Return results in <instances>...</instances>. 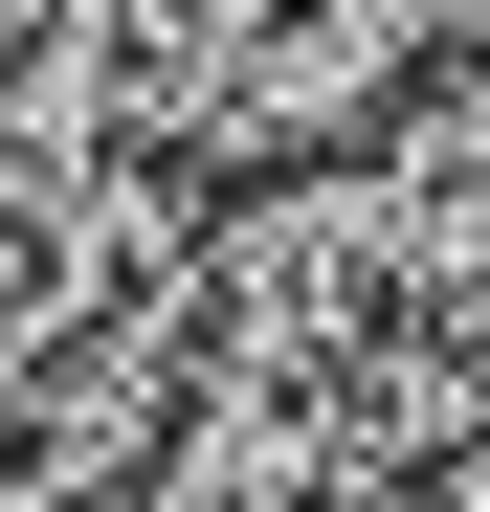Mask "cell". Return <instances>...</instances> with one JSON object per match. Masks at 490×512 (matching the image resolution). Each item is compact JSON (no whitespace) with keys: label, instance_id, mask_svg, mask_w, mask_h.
I'll return each mask as SVG.
<instances>
[{"label":"cell","instance_id":"6da1fadb","mask_svg":"<svg viewBox=\"0 0 490 512\" xmlns=\"http://www.w3.org/2000/svg\"><path fill=\"white\" fill-rule=\"evenodd\" d=\"M23 23H45V0H0V45H23Z\"/></svg>","mask_w":490,"mask_h":512}]
</instances>
